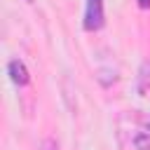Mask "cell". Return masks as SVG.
Returning <instances> with one entry per match:
<instances>
[{"mask_svg": "<svg viewBox=\"0 0 150 150\" xmlns=\"http://www.w3.org/2000/svg\"><path fill=\"white\" fill-rule=\"evenodd\" d=\"M134 145H136V150H150V134H136L134 136Z\"/></svg>", "mask_w": 150, "mask_h": 150, "instance_id": "4", "label": "cell"}, {"mask_svg": "<svg viewBox=\"0 0 150 150\" xmlns=\"http://www.w3.org/2000/svg\"><path fill=\"white\" fill-rule=\"evenodd\" d=\"M148 89H150V59L141 63L138 80H136V91H138V94H145Z\"/></svg>", "mask_w": 150, "mask_h": 150, "instance_id": "3", "label": "cell"}, {"mask_svg": "<svg viewBox=\"0 0 150 150\" xmlns=\"http://www.w3.org/2000/svg\"><path fill=\"white\" fill-rule=\"evenodd\" d=\"M42 148H45V150H59V145H56V143H54V141H52V138H47V141H45V145H42Z\"/></svg>", "mask_w": 150, "mask_h": 150, "instance_id": "5", "label": "cell"}, {"mask_svg": "<svg viewBox=\"0 0 150 150\" xmlns=\"http://www.w3.org/2000/svg\"><path fill=\"white\" fill-rule=\"evenodd\" d=\"M101 26H103V0H87L84 28L87 30H98Z\"/></svg>", "mask_w": 150, "mask_h": 150, "instance_id": "1", "label": "cell"}, {"mask_svg": "<svg viewBox=\"0 0 150 150\" xmlns=\"http://www.w3.org/2000/svg\"><path fill=\"white\" fill-rule=\"evenodd\" d=\"M7 73H9L12 82H14V84H19V87L28 84V80H30V75H28V68H26V63H23V61H19V59L9 61V66H7Z\"/></svg>", "mask_w": 150, "mask_h": 150, "instance_id": "2", "label": "cell"}, {"mask_svg": "<svg viewBox=\"0 0 150 150\" xmlns=\"http://www.w3.org/2000/svg\"><path fill=\"white\" fill-rule=\"evenodd\" d=\"M138 7H143V9H148V7H150V0H138Z\"/></svg>", "mask_w": 150, "mask_h": 150, "instance_id": "6", "label": "cell"}]
</instances>
